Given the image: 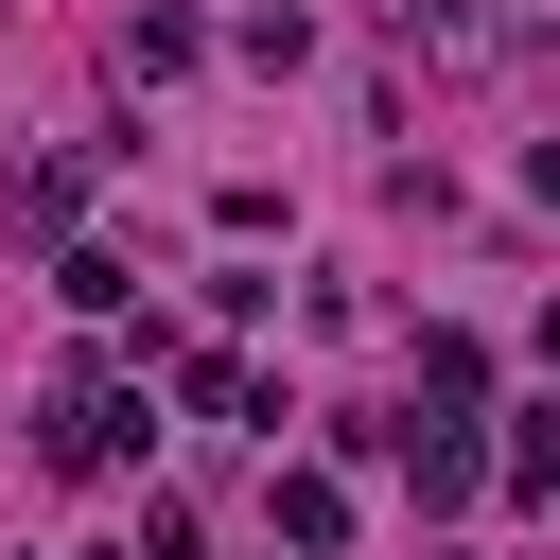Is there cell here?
<instances>
[{"label": "cell", "instance_id": "1", "mask_svg": "<svg viewBox=\"0 0 560 560\" xmlns=\"http://www.w3.org/2000/svg\"><path fill=\"white\" fill-rule=\"evenodd\" d=\"M122 438H140V385H122V368H70V385H52V420H35V455H52V472H105Z\"/></svg>", "mask_w": 560, "mask_h": 560}, {"label": "cell", "instance_id": "2", "mask_svg": "<svg viewBox=\"0 0 560 560\" xmlns=\"http://www.w3.org/2000/svg\"><path fill=\"white\" fill-rule=\"evenodd\" d=\"M280 542L332 560V542H350V490H332V472H280Z\"/></svg>", "mask_w": 560, "mask_h": 560}, {"label": "cell", "instance_id": "3", "mask_svg": "<svg viewBox=\"0 0 560 560\" xmlns=\"http://www.w3.org/2000/svg\"><path fill=\"white\" fill-rule=\"evenodd\" d=\"M70 192H88V158H18V175H0V228H52Z\"/></svg>", "mask_w": 560, "mask_h": 560}, {"label": "cell", "instance_id": "4", "mask_svg": "<svg viewBox=\"0 0 560 560\" xmlns=\"http://www.w3.org/2000/svg\"><path fill=\"white\" fill-rule=\"evenodd\" d=\"M140 560H192V508H140Z\"/></svg>", "mask_w": 560, "mask_h": 560}, {"label": "cell", "instance_id": "5", "mask_svg": "<svg viewBox=\"0 0 560 560\" xmlns=\"http://www.w3.org/2000/svg\"><path fill=\"white\" fill-rule=\"evenodd\" d=\"M525 192H542V210H560V140H542V158H525Z\"/></svg>", "mask_w": 560, "mask_h": 560}]
</instances>
